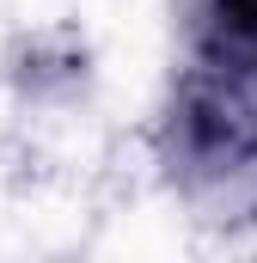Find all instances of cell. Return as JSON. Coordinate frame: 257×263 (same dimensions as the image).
Here are the masks:
<instances>
[{
    "instance_id": "cell-1",
    "label": "cell",
    "mask_w": 257,
    "mask_h": 263,
    "mask_svg": "<svg viewBox=\"0 0 257 263\" xmlns=\"http://www.w3.org/2000/svg\"><path fill=\"white\" fill-rule=\"evenodd\" d=\"M159 159L196 202H257V92L184 67L159 117Z\"/></svg>"
},
{
    "instance_id": "cell-2",
    "label": "cell",
    "mask_w": 257,
    "mask_h": 263,
    "mask_svg": "<svg viewBox=\"0 0 257 263\" xmlns=\"http://www.w3.org/2000/svg\"><path fill=\"white\" fill-rule=\"evenodd\" d=\"M184 37L196 73L257 92V0H190Z\"/></svg>"
}]
</instances>
